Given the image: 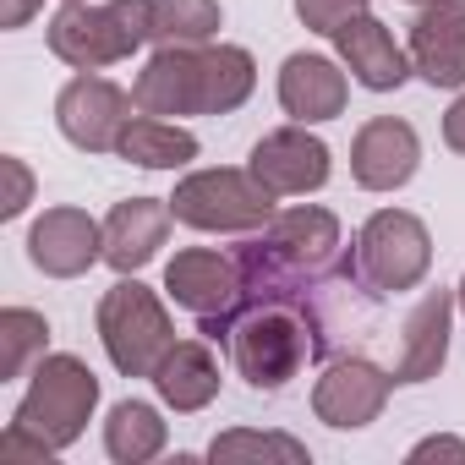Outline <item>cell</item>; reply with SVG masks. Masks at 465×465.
I'll list each match as a JSON object with an SVG mask.
<instances>
[{
	"label": "cell",
	"instance_id": "cell-1",
	"mask_svg": "<svg viewBox=\"0 0 465 465\" xmlns=\"http://www.w3.org/2000/svg\"><path fill=\"white\" fill-rule=\"evenodd\" d=\"M203 334L224 345L236 378L258 394H280L291 378H302V367L323 345V329H318L307 296H242Z\"/></svg>",
	"mask_w": 465,
	"mask_h": 465
},
{
	"label": "cell",
	"instance_id": "cell-2",
	"mask_svg": "<svg viewBox=\"0 0 465 465\" xmlns=\"http://www.w3.org/2000/svg\"><path fill=\"white\" fill-rule=\"evenodd\" d=\"M340 258V219L318 203L285 208L274 213L252 242L236 247V263L247 280L258 285H285V291H307L318 285Z\"/></svg>",
	"mask_w": 465,
	"mask_h": 465
},
{
	"label": "cell",
	"instance_id": "cell-3",
	"mask_svg": "<svg viewBox=\"0 0 465 465\" xmlns=\"http://www.w3.org/2000/svg\"><path fill=\"white\" fill-rule=\"evenodd\" d=\"M153 39V0H61L50 17V55L72 72H104L115 61H132Z\"/></svg>",
	"mask_w": 465,
	"mask_h": 465
},
{
	"label": "cell",
	"instance_id": "cell-4",
	"mask_svg": "<svg viewBox=\"0 0 465 465\" xmlns=\"http://www.w3.org/2000/svg\"><path fill=\"white\" fill-rule=\"evenodd\" d=\"M94 411H99V378H94V367L83 356L55 351V356H45L28 372V394L17 400L12 421L23 432H34L50 454H61V449H72L88 432Z\"/></svg>",
	"mask_w": 465,
	"mask_h": 465
},
{
	"label": "cell",
	"instance_id": "cell-5",
	"mask_svg": "<svg viewBox=\"0 0 465 465\" xmlns=\"http://www.w3.org/2000/svg\"><path fill=\"white\" fill-rule=\"evenodd\" d=\"M432 269V236L411 208H378L345 258V280H356L367 296H400L416 291Z\"/></svg>",
	"mask_w": 465,
	"mask_h": 465
},
{
	"label": "cell",
	"instance_id": "cell-6",
	"mask_svg": "<svg viewBox=\"0 0 465 465\" xmlns=\"http://www.w3.org/2000/svg\"><path fill=\"white\" fill-rule=\"evenodd\" d=\"M274 192L252 175V170H192L175 181L170 192V213L186 230H203V236H252L274 219Z\"/></svg>",
	"mask_w": 465,
	"mask_h": 465
},
{
	"label": "cell",
	"instance_id": "cell-7",
	"mask_svg": "<svg viewBox=\"0 0 465 465\" xmlns=\"http://www.w3.org/2000/svg\"><path fill=\"white\" fill-rule=\"evenodd\" d=\"M99 345L121 378H153L159 356L175 345V323H170L164 302L137 274H121L99 296Z\"/></svg>",
	"mask_w": 465,
	"mask_h": 465
},
{
	"label": "cell",
	"instance_id": "cell-8",
	"mask_svg": "<svg viewBox=\"0 0 465 465\" xmlns=\"http://www.w3.org/2000/svg\"><path fill=\"white\" fill-rule=\"evenodd\" d=\"M132 115H137V99L121 83L99 77V72L72 77L61 88V99H55V126L83 153H115V143H121V132H126Z\"/></svg>",
	"mask_w": 465,
	"mask_h": 465
},
{
	"label": "cell",
	"instance_id": "cell-9",
	"mask_svg": "<svg viewBox=\"0 0 465 465\" xmlns=\"http://www.w3.org/2000/svg\"><path fill=\"white\" fill-rule=\"evenodd\" d=\"M389 394H394V372H383L367 356H334L312 383V411L334 432H361L383 416Z\"/></svg>",
	"mask_w": 465,
	"mask_h": 465
},
{
	"label": "cell",
	"instance_id": "cell-10",
	"mask_svg": "<svg viewBox=\"0 0 465 465\" xmlns=\"http://www.w3.org/2000/svg\"><path fill=\"white\" fill-rule=\"evenodd\" d=\"M274 197H307V192H323L329 175H334V153L323 137H312L302 121L291 126H274L269 137L252 143V164H247Z\"/></svg>",
	"mask_w": 465,
	"mask_h": 465
},
{
	"label": "cell",
	"instance_id": "cell-11",
	"mask_svg": "<svg viewBox=\"0 0 465 465\" xmlns=\"http://www.w3.org/2000/svg\"><path fill=\"white\" fill-rule=\"evenodd\" d=\"M28 263L50 280H83L94 263H104V224L88 208H45L28 224Z\"/></svg>",
	"mask_w": 465,
	"mask_h": 465
},
{
	"label": "cell",
	"instance_id": "cell-12",
	"mask_svg": "<svg viewBox=\"0 0 465 465\" xmlns=\"http://www.w3.org/2000/svg\"><path fill=\"white\" fill-rule=\"evenodd\" d=\"M164 291L181 312H192L208 329L242 302V263H236V252L224 258L213 247H186L164 263Z\"/></svg>",
	"mask_w": 465,
	"mask_h": 465
},
{
	"label": "cell",
	"instance_id": "cell-13",
	"mask_svg": "<svg viewBox=\"0 0 465 465\" xmlns=\"http://www.w3.org/2000/svg\"><path fill=\"white\" fill-rule=\"evenodd\" d=\"M405 55L427 88L460 94L465 88V0H421Z\"/></svg>",
	"mask_w": 465,
	"mask_h": 465
},
{
	"label": "cell",
	"instance_id": "cell-14",
	"mask_svg": "<svg viewBox=\"0 0 465 465\" xmlns=\"http://www.w3.org/2000/svg\"><path fill=\"white\" fill-rule=\"evenodd\" d=\"M421 170V137L400 115H372L351 143V175L361 192H400Z\"/></svg>",
	"mask_w": 465,
	"mask_h": 465
},
{
	"label": "cell",
	"instance_id": "cell-15",
	"mask_svg": "<svg viewBox=\"0 0 465 465\" xmlns=\"http://www.w3.org/2000/svg\"><path fill=\"white\" fill-rule=\"evenodd\" d=\"M143 115H203V45H159L132 83Z\"/></svg>",
	"mask_w": 465,
	"mask_h": 465
},
{
	"label": "cell",
	"instance_id": "cell-16",
	"mask_svg": "<svg viewBox=\"0 0 465 465\" xmlns=\"http://www.w3.org/2000/svg\"><path fill=\"white\" fill-rule=\"evenodd\" d=\"M170 197H126L104 213V263L115 274H137L159 258L170 236Z\"/></svg>",
	"mask_w": 465,
	"mask_h": 465
},
{
	"label": "cell",
	"instance_id": "cell-17",
	"mask_svg": "<svg viewBox=\"0 0 465 465\" xmlns=\"http://www.w3.org/2000/svg\"><path fill=\"white\" fill-rule=\"evenodd\" d=\"M345 99H351V83H345L340 61L307 55V50L285 55V66H280V110H285L291 121L323 126V121L345 115Z\"/></svg>",
	"mask_w": 465,
	"mask_h": 465
},
{
	"label": "cell",
	"instance_id": "cell-18",
	"mask_svg": "<svg viewBox=\"0 0 465 465\" xmlns=\"http://www.w3.org/2000/svg\"><path fill=\"white\" fill-rule=\"evenodd\" d=\"M334 50H340V66H345L361 88H372V94H394V88H405V77H411V55L394 45V34H389L372 12L351 17V23L334 34Z\"/></svg>",
	"mask_w": 465,
	"mask_h": 465
},
{
	"label": "cell",
	"instance_id": "cell-19",
	"mask_svg": "<svg viewBox=\"0 0 465 465\" xmlns=\"http://www.w3.org/2000/svg\"><path fill=\"white\" fill-rule=\"evenodd\" d=\"M454 291H427L400 334V361H394V383H427L443 372L449 361V329H454Z\"/></svg>",
	"mask_w": 465,
	"mask_h": 465
},
{
	"label": "cell",
	"instance_id": "cell-20",
	"mask_svg": "<svg viewBox=\"0 0 465 465\" xmlns=\"http://www.w3.org/2000/svg\"><path fill=\"white\" fill-rule=\"evenodd\" d=\"M153 389H159V400L170 411L192 416V411L219 400V356L203 340H175L153 367Z\"/></svg>",
	"mask_w": 465,
	"mask_h": 465
},
{
	"label": "cell",
	"instance_id": "cell-21",
	"mask_svg": "<svg viewBox=\"0 0 465 465\" xmlns=\"http://www.w3.org/2000/svg\"><path fill=\"white\" fill-rule=\"evenodd\" d=\"M197 137L186 132V126H175V121H164V115H132L126 121V132H121V143H115V153L126 159V164H137V170H181V164H192L197 159Z\"/></svg>",
	"mask_w": 465,
	"mask_h": 465
},
{
	"label": "cell",
	"instance_id": "cell-22",
	"mask_svg": "<svg viewBox=\"0 0 465 465\" xmlns=\"http://www.w3.org/2000/svg\"><path fill=\"white\" fill-rule=\"evenodd\" d=\"M164 443H170V421L159 416V405H148V400L110 405V416H104V454L115 465H148V460L164 454Z\"/></svg>",
	"mask_w": 465,
	"mask_h": 465
},
{
	"label": "cell",
	"instance_id": "cell-23",
	"mask_svg": "<svg viewBox=\"0 0 465 465\" xmlns=\"http://www.w3.org/2000/svg\"><path fill=\"white\" fill-rule=\"evenodd\" d=\"M258 88V61L242 45H203V115L242 110Z\"/></svg>",
	"mask_w": 465,
	"mask_h": 465
},
{
	"label": "cell",
	"instance_id": "cell-24",
	"mask_svg": "<svg viewBox=\"0 0 465 465\" xmlns=\"http://www.w3.org/2000/svg\"><path fill=\"white\" fill-rule=\"evenodd\" d=\"M50 356V323L34 307H6L0 312V383L34 372Z\"/></svg>",
	"mask_w": 465,
	"mask_h": 465
},
{
	"label": "cell",
	"instance_id": "cell-25",
	"mask_svg": "<svg viewBox=\"0 0 465 465\" xmlns=\"http://www.w3.org/2000/svg\"><path fill=\"white\" fill-rule=\"evenodd\" d=\"M219 23V0H153V45H208Z\"/></svg>",
	"mask_w": 465,
	"mask_h": 465
},
{
	"label": "cell",
	"instance_id": "cell-26",
	"mask_svg": "<svg viewBox=\"0 0 465 465\" xmlns=\"http://www.w3.org/2000/svg\"><path fill=\"white\" fill-rule=\"evenodd\" d=\"M208 460H285V465H307V443L291 432H258V427H230L208 443Z\"/></svg>",
	"mask_w": 465,
	"mask_h": 465
},
{
	"label": "cell",
	"instance_id": "cell-27",
	"mask_svg": "<svg viewBox=\"0 0 465 465\" xmlns=\"http://www.w3.org/2000/svg\"><path fill=\"white\" fill-rule=\"evenodd\" d=\"M367 12V0H296V17H302V28L307 34H323V39H334L351 17H361Z\"/></svg>",
	"mask_w": 465,
	"mask_h": 465
},
{
	"label": "cell",
	"instance_id": "cell-28",
	"mask_svg": "<svg viewBox=\"0 0 465 465\" xmlns=\"http://www.w3.org/2000/svg\"><path fill=\"white\" fill-rule=\"evenodd\" d=\"M0 170H6V203H0V219H17V213L34 203V170H28L17 153L0 159Z\"/></svg>",
	"mask_w": 465,
	"mask_h": 465
},
{
	"label": "cell",
	"instance_id": "cell-29",
	"mask_svg": "<svg viewBox=\"0 0 465 465\" xmlns=\"http://www.w3.org/2000/svg\"><path fill=\"white\" fill-rule=\"evenodd\" d=\"M411 465H421V460H460L465 465V438H449V432H438V438H421L411 454H405Z\"/></svg>",
	"mask_w": 465,
	"mask_h": 465
},
{
	"label": "cell",
	"instance_id": "cell-30",
	"mask_svg": "<svg viewBox=\"0 0 465 465\" xmlns=\"http://www.w3.org/2000/svg\"><path fill=\"white\" fill-rule=\"evenodd\" d=\"M443 143H449L454 153H465V88H460V99H454L449 115H443Z\"/></svg>",
	"mask_w": 465,
	"mask_h": 465
},
{
	"label": "cell",
	"instance_id": "cell-31",
	"mask_svg": "<svg viewBox=\"0 0 465 465\" xmlns=\"http://www.w3.org/2000/svg\"><path fill=\"white\" fill-rule=\"evenodd\" d=\"M45 6V0H0V28H28V17Z\"/></svg>",
	"mask_w": 465,
	"mask_h": 465
},
{
	"label": "cell",
	"instance_id": "cell-32",
	"mask_svg": "<svg viewBox=\"0 0 465 465\" xmlns=\"http://www.w3.org/2000/svg\"><path fill=\"white\" fill-rule=\"evenodd\" d=\"M454 302H460V312H465V274H460V285H454Z\"/></svg>",
	"mask_w": 465,
	"mask_h": 465
},
{
	"label": "cell",
	"instance_id": "cell-33",
	"mask_svg": "<svg viewBox=\"0 0 465 465\" xmlns=\"http://www.w3.org/2000/svg\"><path fill=\"white\" fill-rule=\"evenodd\" d=\"M416 6H421V0H416Z\"/></svg>",
	"mask_w": 465,
	"mask_h": 465
}]
</instances>
